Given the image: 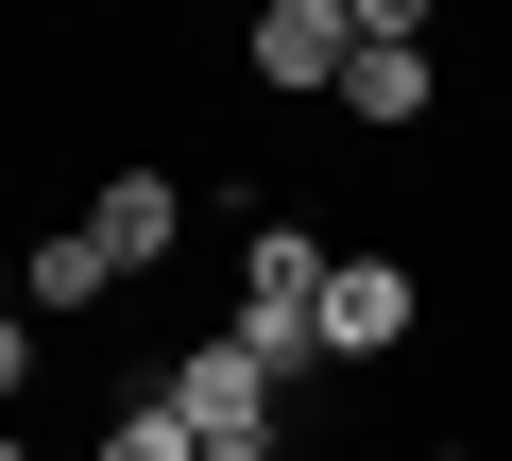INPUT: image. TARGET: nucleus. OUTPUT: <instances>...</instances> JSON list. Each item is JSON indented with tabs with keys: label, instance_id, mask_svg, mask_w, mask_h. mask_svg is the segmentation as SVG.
I'll return each instance as SVG.
<instances>
[{
	"label": "nucleus",
	"instance_id": "0eeeda50",
	"mask_svg": "<svg viewBox=\"0 0 512 461\" xmlns=\"http://www.w3.org/2000/svg\"><path fill=\"white\" fill-rule=\"evenodd\" d=\"M103 291H137V274H120V257L86 240V222H52V240H35V325H86Z\"/></svg>",
	"mask_w": 512,
	"mask_h": 461
},
{
	"label": "nucleus",
	"instance_id": "6e6552de",
	"mask_svg": "<svg viewBox=\"0 0 512 461\" xmlns=\"http://www.w3.org/2000/svg\"><path fill=\"white\" fill-rule=\"evenodd\" d=\"M86 461H205V427L171 410V376H137V393L103 410V444H86Z\"/></svg>",
	"mask_w": 512,
	"mask_h": 461
},
{
	"label": "nucleus",
	"instance_id": "f257e3e1",
	"mask_svg": "<svg viewBox=\"0 0 512 461\" xmlns=\"http://www.w3.org/2000/svg\"><path fill=\"white\" fill-rule=\"evenodd\" d=\"M325 274H342V257H308V222H291V205H256V222H239V308H222V325H239V342H274V359L308 376V359H325Z\"/></svg>",
	"mask_w": 512,
	"mask_h": 461
},
{
	"label": "nucleus",
	"instance_id": "7ed1b4c3",
	"mask_svg": "<svg viewBox=\"0 0 512 461\" xmlns=\"http://www.w3.org/2000/svg\"><path fill=\"white\" fill-rule=\"evenodd\" d=\"M359 137H427L444 120V52H427V0H359V69H342Z\"/></svg>",
	"mask_w": 512,
	"mask_h": 461
},
{
	"label": "nucleus",
	"instance_id": "423d86ee",
	"mask_svg": "<svg viewBox=\"0 0 512 461\" xmlns=\"http://www.w3.org/2000/svg\"><path fill=\"white\" fill-rule=\"evenodd\" d=\"M86 240H103L120 274H171V257H188V188H171V171H103V205H86Z\"/></svg>",
	"mask_w": 512,
	"mask_h": 461
},
{
	"label": "nucleus",
	"instance_id": "9d476101",
	"mask_svg": "<svg viewBox=\"0 0 512 461\" xmlns=\"http://www.w3.org/2000/svg\"><path fill=\"white\" fill-rule=\"evenodd\" d=\"M410 461H478V444H410Z\"/></svg>",
	"mask_w": 512,
	"mask_h": 461
},
{
	"label": "nucleus",
	"instance_id": "f03ea898",
	"mask_svg": "<svg viewBox=\"0 0 512 461\" xmlns=\"http://www.w3.org/2000/svg\"><path fill=\"white\" fill-rule=\"evenodd\" d=\"M291 393H308V376H291L274 342H239V325H188V342H171V410H188L205 444H274Z\"/></svg>",
	"mask_w": 512,
	"mask_h": 461
},
{
	"label": "nucleus",
	"instance_id": "39448f33",
	"mask_svg": "<svg viewBox=\"0 0 512 461\" xmlns=\"http://www.w3.org/2000/svg\"><path fill=\"white\" fill-rule=\"evenodd\" d=\"M239 52H256V86H308V103H342V69H359V0H274V18H256Z\"/></svg>",
	"mask_w": 512,
	"mask_h": 461
},
{
	"label": "nucleus",
	"instance_id": "1a4fd4ad",
	"mask_svg": "<svg viewBox=\"0 0 512 461\" xmlns=\"http://www.w3.org/2000/svg\"><path fill=\"white\" fill-rule=\"evenodd\" d=\"M205 461H291V427H274V444H205Z\"/></svg>",
	"mask_w": 512,
	"mask_h": 461
},
{
	"label": "nucleus",
	"instance_id": "20e7f679",
	"mask_svg": "<svg viewBox=\"0 0 512 461\" xmlns=\"http://www.w3.org/2000/svg\"><path fill=\"white\" fill-rule=\"evenodd\" d=\"M410 342H427V274H410V257H342V274H325V359L376 376V359H410Z\"/></svg>",
	"mask_w": 512,
	"mask_h": 461
}]
</instances>
